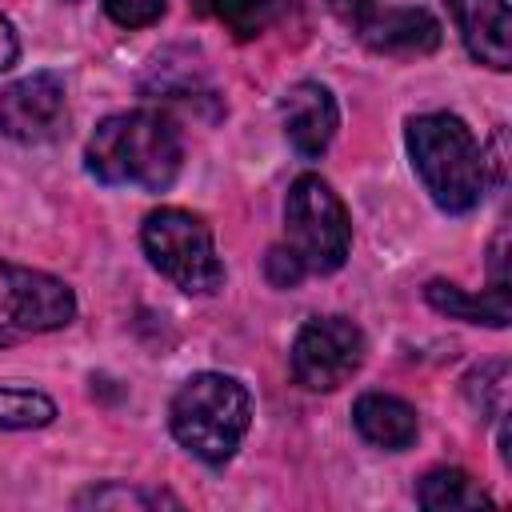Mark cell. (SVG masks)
Instances as JSON below:
<instances>
[{
    "label": "cell",
    "mask_w": 512,
    "mask_h": 512,
    "mask_svg": "<svg viewBox=\"0 0 512 512\" xmlns=\"http://www.w3.org/2000/svg\"><path fill=\"white\" fill-rule=\"evenodd\" d=\"M184 140L164 112H116L96 124L84 148V164L100 184L164 192L180 176Z\"/></svg>",
    "instance_id": "1"
},
{
    "label": "cell",
    "mask_w": 512,
    "mask_h": 512,
    "mask_svg": "<svg viewBox=\"0 0 512 512\" xmlns=\"http://www.w3.org/2000/svg\"><path fill=\"white\" fill-rule=\"evenodd\" d=\"M412 168L440 212H472L488 188V156L472 128L452 112L412 116L404 128Z\"/></svg>",
    "instance_id": "2"
},
{
    "label": "cell",
    "mask_w": 512,
    "mask_h": 512,
    "mask_svg": "<svg viewBox=\"0 0 512 512\" xmlns=\"http://www.w3.org/2000/svg\"><path fill=\"white\" fill-rule=\"evenodd\" d=\"M168 424L180 448L196 460L220 468L236 456L248 424H252V396L236 376L224 372H196L180 384L168 404Z\"/></svg>",
    "instance_id": "3"
},
{
    "label": "cell",
    "mask_w": 512,
    "mask_h": 512,
    "mask_svg": "<svg viewBox=\"0 0 512 512\" xmlns=\"http://www.w3.org/2000/svg\"><path fill=\"white\" fill-rule=\"evenodd\" d=\"M140 244L160 276L180 292L212 296L224 284V260L216 252L212 228L188 208H156L144 216Z\"/></svg>",
    "instance_id": "4"
},
{
    "label": "cell",
    "mask_w": 512,
    "mask_h": 512,
    "mask_svg": "<svg viewBox=\"0 0 512 512\" xmlns=\"http://www.w3.org/2000/svg\"><path fill=\"white\" fill-rule=\"evenodd\" d=\"M284 244L304 272H336L352 248V224L340 196L320 176H296L284 200Z\"/></svg>",
    "instance_id": "5"
},
{
    "label": "cell",
    "mask_w": 512,
    "mask_h": 512,
    "mask_svg": "<svg viewBox=\"0 0 512 512\" xmlns=\"http://www.w3.org/2000/svg\"><path fill=\"white\" fill-rule=\"evenodd\" d=\"M76 296L60 276L0 260V348L72 324Z\"/></svg>",
    "instance_id": "6"
},
{
    "label": "cell",
    "mask_w": 512,
    "mask_h": 512,
    "mask_svg": "<svg viewBox=\"0 0 512 512\" xmlns=\"http://www.w3.org/2000/svg\"><path fill=\"white\" fill-rule=\"evenodd\" d=\"M288 364L308 392H332L364 364V332L348 316H316L296 332Z\"/></svg>",
    "instance_id": "7"
},
{
    "label": "cell",
    "mask_w": 512,
    "mask_h": 512,
    "mask_svg": "<svg viewBox=\"0 0 512 512\" xmlns=\"http://www.w3.org/2000/svg\"><path fill=\"white\" fill-rule=\"evenodd\" d=\"M68 116L64 80L56 72H32L0 92V132L20 144H40L60 132Z\"/></svg>",
    "instance_id": "8"
},
{
    "label": "cell",
    "mask_w": 512,
    "mask_h": 512,
    "mask_svg": "<svg viewBox=\"0 0 512 512\" xmlns=\"http://www.w3.org/2000/svg\"><path fill=\"white\" fill-rule=\"evenodd\" d=\"M280 120H284L288 144H292L304 160H316V156L332 144V136H336V128H340V108H336V100H332V92H328L324 84L300 80V84H292V88L284 92V100H280Z\"/></svg>",
    "instance_id": "9"
},
{
    "label": "cell",
    "mask_w": 512,
    "mask_h": 512,
    "mask_svg": "<svg viewBox=\"0 0 512 512\" xmlns=\"http://www.w3.org/2000/svg\"><path fill=\"white\" fill-rule=\"evenodd\" d=\"M456 32L476 64H488L496 72L512 68V16L504 0H444Z\"/></svg>",
    "instance_id": "10"
},
{
    "label": "cell",
    "mask_w": 512,
    "mask_h": 512,
    "mask_svg": "<svg viewBox=\"0 0 512 512\" xmlns=\"http://www.w3.org/2000/svg\"><path fill=\"white\" fill-rule=\"evenodd\" d=\"M356 36L372 52H384V56H424V52H436L440 24L424 8H388L384 4L356 28Z\"/></svg>",
    "instance_id": "11"
},
{
    "label": "cell",
    "mask_w": 512,
    "mask_h": 512,
    "mask_svg": "<svg viewBox=\"0 0 512 512\" xmlns=\"http://www.w3.org/2000/svg\"><path fill=\"white\" fill-rule=\"evenodd\" d=\"M352 424L356 432L384 448V452H404L416 444V432H420V420H416V408L400 396H388V392H364L356 404H352Z\"/></svg>",
    "instance_id": "12"
},
{
    "label": "cell",
    "mask_w": 512,
    "mask_h": 512,
    "mask_svg": "<svg viewBox=\"0 0 512 512\" xmlns=\"http://www.w3.org/2000/svg\"><path fill=\"white\" fill-rule=\"evenodd\" d=\"M424 300L452 316V320H464V324H488V328H504L512 308H508V288H488V292H464L460 284H448V280H432L424 288Z\"/></svg>",
    "instance_id": "13"
},
{
    "label": "cell",
    "mask_w": 512,
    "mask_h": 512,
    "mask_svg": "<svg viewBox=\"0 0 512 512\" xmlns=\"http://www.w3.org/2000/svg\"><path fill=\"white\" fill-rule=\"evenodd\" d=\"M420 508L428 512H456V508H492V496L464 472V468H432L416 488Z\"/></svg>",
    "instance_id": "14"
},
{
    "label": "cell",
    "mask_w": 512,
    "mask_h": 512,
    "mask_svg": "<svg viewBox=\"0 0 512 512\" xmlns=\"http://www.w3.org/2000/svg\"><path fill=\"white\" fill-rule=\"evenodd\" d=\"M196 8L220 20L236 40L260 36L276 16V0H196Z\"/></svg>",
    "instance_id": "15"
},
{
    "label": "cell",
    "mask_w": 512,
    "mask_h": 512,
    "mask_svg": "<svg viewBox=\"0 0 512 512\" xmlns=\"http://www.w3.org/2000/svg\"><path fill=\"white\" fill-rule=\"evenodd\" d=\"M56 420L52 396L36 388H0V428L24 432V428H44Z\"/></svg>",
    "instance_id": "16"
},
{
    "label": "cell",
    "mask_w": 512,
    "mask_h": 512,
    "mask_svg": "<svg viewBox=\"0 0 512 512\" xmlns=\"http://www.w3.org/2000/svg\"><path fill=\"white\" fill-rule=\"evenodd\" d=\"M76 504H96V508H108V504H136V508H152V504H176V500L164 496V492H136V488L108 484V488H92V492L76 496Z\"/></svg>",
    "instance_id": "17"
},
{
    "label": "cell",
    "mask_w": 512,
    "mask_h": 512,
    "mask_svg": "<svg viewBox=\"0 0 512 512\" xmlns=\"http://www.w3.org/2000/svg\"><path fill=\"white\" fill-rule=\"evenodd\" d=\"M164 4L168 0H104V12L120 28H144V24H156L164 16Z\"/></svg>",
    "instance_id": "18"
},
{
    "label": "cell",
    "mask_w": 512,
    "mask_h": 512,
    "mask_svg": "<svg viewBox=\"0 0 512 512\" xmlns=\"http://www.w3.org/2000/svg\"><path fill=\"white\" fill-rule=\"evenodd\" d=\"M264 272H268V280H272L276 288H296V284L308 276V272H304V264L292 256V248H288V244H272V248H268Z\"/></svg>",
    "instance_id": "19"
},
{
    "label": "cell",
    "mask_w": 512,
    "mask_h": 512,
    "mask_svg": "<svg viewBox=\"0 0 512 512\" xmlns=\"http://www.w3.org/2000/svg\"><path fill=\"white\" fill-rule=\"evenodd\" d=\"M332 4V12L344 20V24H352V28H360L376 8H384V0H328Z\"/></svg>",
    "instance_id": "20"
},
{
    "label": "cell",
    "mask_w": 512,
    "mask_h": 512,
    "mask_svg": "<svg viewBox=\"0 0 512 512\" xmlns=\"http://www.w3.org/2000/svg\"><path fill=\"white\" fill-rule=\"evenodd\" d=\"M504 244H508V232L500 228L496 240H492V252H488V276H492V288H508V272H504Z\"/></svg>",
    "instance_id": "21"
},
{
    "label": "cell",
    "mask_w": 512,
    "mask_h": 512,
    "mask_svg": "<svg viewBox=\"0 0 512 512\" xmlns=\"http://www.w3.org/2000/svg\"><path fill=\"white\" fill-rule=\"evenodd\" d=\"M16 56H20V40H16V32H12L8 16L0 12V72H4V68H12V64H16Z\"/></svg>",
    "instance_id": "22"
}]
</instances>
